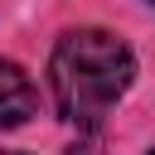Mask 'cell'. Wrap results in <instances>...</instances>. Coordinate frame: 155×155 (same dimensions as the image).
<instances>
[{"mask_svg": "<svg viewBox=\"0 0 155 155\" xmlns=\"http://www.w3.org/2000/svg\"><path fill=\"white\" fill-rule=\"evenodd\" d=\"M131 78H136V58L107 29H73L53 44L48 87H53L58 116L73 121L78 131H97V121L131 87Z\"/></svg>", "mask_w": 155, "mask_h": 155, "instance_id": "obj_1", "label": "cell"}, {"mask_svg": "<svg viewBox=\"0 0 155 155\" xmlns=\"http://www.w3.org/2000/svg\"><path fill=\"white\" fill-rule=\"evenodd\" d=\"M34 111H39V87L19 63L0 58V126H24Z\"/></svg>", "mask_w": 155, "mask_h": 155, "instance_id": "obj_2", "label": "cell"}, {"mask_svg": "<svg viewBox=\"0 0 155 155\" xmlns=\"http://www.w3.org/2000/svg\"><path fill=\"white\" fill-rule=\"evenodd\" d=\"M68 155H102V140H97V131H87V140H82V145H73Z\"/></svg>", "mask_w": 155, "mask_h": 155, "instance_id": "obj_3", "label": "cell"}, {"mask_svg": "<svg viewBox=\"0 0 155 155\" xmlns=\"http://www.w3.org/2000/svg\"><path fill=\"white\" fill-rule=\"evenodd\" d=\"M0 155H19V150H0Z\"/></svg>", "mask_w": 155, "mask_h": 155, "instance_id": "obj_4", "label": "cell"}, {"mask_svg": "<svg viewBox=\"0 0 155 155\" xmlns=\"http://www.w3.org/2000/svg\"><path fill=\"white\" fill-rule=\"evenodd\" d=\"M150 155H155V150H150Z\"/></svg>", "mask_w": 155, "mask_h": 155, "instance_id": "obj_5", "label": "cell"}]
</instances>
